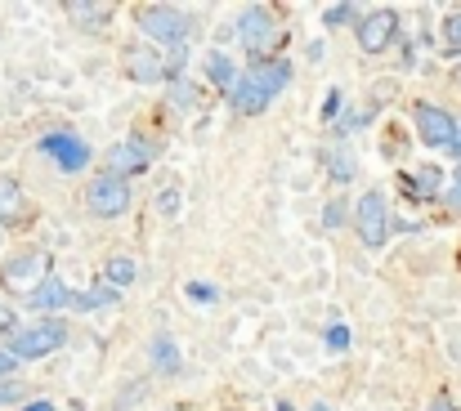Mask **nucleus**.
Segmentation results:
<instances>
[{"label": "nucleus", "mask_w": 461, "mask_h": 411, "mask_svg": "<svg viewBox=\"0 0 461 411\" xmlns=\"http://www.w3.org/2000/svg\"><path fill=\"white\" fill-rule=\"evenodd\" d=\"M14 367H18V358L9 349H0V380H14Z\"/></svg>", "instance_id": "nucleus-30"}, {"label": "nucleus", "mask_w": 461, "mask_h": 411, "mask_svg": "<svg viewBox=\"0 0 461 411\" xmlns=\"http://www.w3.org/2000/svg\"><path fill=\"white\" fill-rule=\"evenodd\" d=\"M157 210H161V215H175V210H179V192H175V188H166V192L157 197Z\"/></svg>", "instance_id": "nucleus-26"}, {"label": "nucleus", "mask_w": 461, "mask_h": 411, "mask_svg": "<svg viewBox=\"0 0 461 411\" xmlns=\"http://www.w3.org/2000/svg\"><path fill=\"white\" fill-rule=\"evenodd\" d=\"M354 224H358V237H363L367 251L385 246V237H390V210H385V197H381V192L358 197V206H354Z\"/></svg>", "instance_id": "nucleus-8"}, {"label": "nucleus", "mask_w": 461, "mask_h": 411, "mask_svg": "<svg viewBox=\"0 0 461 411\" xmlns=\"http://www.w3.org/2000/svg\"><path fill=\"white\" fill-rule=\"evenodd\" d=\"M430 411H457V407H453L448 398H435V403H430Z\"/></svg>", "instance_id": "nucleus-34"}, {"label": "nucleus", "mask_w": 461, "mask_h": 411, "mask_svg": "<svg viewBox=\"0 0 461 411\" xmlns=\"http://www.w3.org/2000/svg\"><path fill=\"white\" fill-rule=\"evenodd\" d=\"M5 331H14V308L0 304V335H5Z\"/></svg>", "instance_id": "nucleus-32"}, {"label": "nucleus", "mask_w": 461, "mask_h": 411, "mask_svg": "<svg viewBox=\"0 0 461 411\" xmlns=\"http://www.w3.org/2000/svg\"><path fill=\"white\" fill-rule=\"evenodd\" d=\"M135 277H140V264H135L131 255H113V260L104 264V286H113V290L135 286Z\"/></svg>", "instance_id": "nucleus-14"}, {"label": "nucleus", "mask_w": 461, "mask_h": 411, "mask_svg": "<svg viewBox=\"0 0 461 411\" xmlns=\"http://www.w3.org/2000/svg\"><path fill=\"white\" fill-rule=\"evenodd\" d=\"M287 81H292V63H287V58H256V63L238 76L229 103H233V112H242V117H260V112H269V103L287 90Z\"/></svg>", "instance_id": "nucleus-1"}, {"label": "nucleus", "mask_w": 461, "mask_h": 411, "mask_svg": "<svg viewBox=\"0 0 461 411\" xmlns=\"http://www.w3.org/2000/svg\"><path fill=\"white\" fill-rule=\"evenodd\" d=\"M170 94H175V103H179V108H197V85L175 81V85H170Z\"/></svg>", "instance_id": "nucleus-22"}, {"label": "nucleus", "mask_w": 461, "mask_h": 411, "mask_svg": "<svg viewBox=\"0 0 461 411\" xmlns=\"http://www.w3.org/2000/svg\"><path fill=\"white\" fill-rule=\"evenodd\" d=\"M394 36H399V13L394 9H372V13L358 18V45L367 54H385Z\"/></svg>", "instance_id": "nucleus-9"}, {"label": "nucleus", "mask_w": 461, "mask_h": 411, "mask_svg": "<svg viewBox=\"0 0 461 411\" xmlns=\"http://www.w3.org/2000/svg\"><path fill=\"white\" fill-rule=\"evenodd\" d=\"M206 72H211V81H215L220 90H229V94H233L238 72H233V58H229L224 49H211V54H206Z\"/></svg>", "instance_id": "nucleus-16"}, {"label": "nucleus", "mask_w": 461, "mask_h": 411, "mask_svg": "<svg viewBox=\"0 0 461 411\" xmlns=\"http://www.w3.org/2000/svg\"><path fill=\"white\" fill-rule=\"evenodd\" d=\"M327 349H336V353L349 349V326H345V322H336V326L327 331Z\"/></svg>", "instance_id": "nucleus-23"}, {"label": "nucleus", "mask_w": 461, "mask_h": 411, "mask_svg": "<svg viewBox=\"0 0 461 411\" xmlns=\"http://www.w3.org/2000/svg\"><path fill=\"white\" fill-rule=\"evenodd\" d=\"M63 344H68V326H63L59 317H41V322H32V326H18V331H14L9 353H14L18 362H36V358H45V353L63 349Z\"/></svg>", "instance_id": "nucleus-2"}, {"label": "nucleus", "mask_w": 461, "mask_h": 411, "mask_svg": "<svg viewBox=\"0 0 461 411\" xmlns=\"http://www.w3.org/2000/svg\"><path fill=\"white\" fill-rule=\"evenodd\" d=\"M322 224H327V228L345 224V206H340V201H327V210H322Z\"/></svg>", "instance_id": "nucleus-27"}, {"label": "nucleus", "mask_w": 461, "mask_h": 411, "mask_svg": "<svg viewBox=\"0 0 461 411\" xmlns=\"http://www.w3.org/2000/svg\"><path fill=\"white\" fill-rule=\"evenodd\" d=\"M453 76H457V85H461V63H457V72H453Z\"/></svg>", "instance_id": "nucleus-38"}, {"label": "nucleus", "mask_w": 461, "mask_h": 411, "mask_svg": "<svg viewBox=\"0 0 461 411\" xmlns=\"http://www.w3.org/2000/svg\"><path fill=\"white\" fill-rule=\"evenodd\" d=\"M453 156H457V161H461V130H457V143H453Z\"/></svg>", "instance_id": "nucleus-36"}, {"label": "nucleus", "mask_w": 461, "mask_h": 411, "mask_svg": "<svg viewBox=\"0 0 461 411\" xmlns=\"http://www.w3.org/2000/svg\"><path fill=\"white\" fill-rule=\"evenodd\" d=\"M309 411H336V407H327V403H313V407H309Z\"/></svg>", "instance_id": "nucleus-37"}, {"label": "nucleus", "mask_w": 461, "mask_h": 411, "mask_svg": "<svg viewBox=\"0 0 461 411\" xmlns=\"http://www.w3.org/2000/svg\"><path fill=\"white\" fill-rule=\"evenodd\" d=\"M444 40H448V49H461V9L444 18Z\"/></svg>", "instance_id": "nucleus-21"}, {"label": "nucleus", "mask_w": 461, "mask_h": 411, "mask_svg": "<svg viewBox=\"0 0 461 411\" xmlns=\"http://www.w3.org/2000/svg\"><path fill=\"white\" fill-rule=\"evenodd\" d=\"M23 398V380H0V403H18Z\"/></svg>", "instance_id": "nucleus-28"}, {"label": "nucleus", "mask_w": 461, "mask_h": 411, "mask_svg": "<svg viewBox=\"0 0 461 411\" xmlns=\"http://www.w3.org/2000/svg\"><path fill=\"white\" fill-rule=\"evenodd\" d=\"M345 18H354V4H331V9L322 13V22H327V27H340Z\"/></svg>", "instance_id": "nucleus-24"}, {"label": "nucleus", "mask_w": 461, "mask_h": 411, "mask_svg": "<svg viewBox=\"0 0 461 411\" xmlns=\"http://www.w3.org/2000/svg\"><path fill=\"white\" fill-rule=\"evenodd\" d=\"M117 295H122V290H113V286H99V290H86V295H77V308H108V304H117Z\"/></svg>", "instance_id": "nucleus-20"}, {"label": "nucleus", "mask_w": 461, "mask_h": 411, "mask_svg": "<svg viewBox=\"0 0 461 411\" xmlns=\"http://www.w3.org/2000/svg\"><path fill=\"white\" fill-rule=\"evenodd\" d=\"M86 210L90 215H99V219H117V215H126L131 210V183L122 179V174H99V179H90V188H86Z\"/></svg>", "instance_id": "nucleus-5"}, {"label": "nucleus", "mask_w": 461, "mask_h": 411, "mask_svg": "<svg viewBox=\"0 0 461 411\" xmlns=\"http://www.w3.org/2000/svg\"><path fill=\"white\" fill-rule=\"evenodd\" d=\"M153 367L157 371H179V349L170 335H157L153 340Z\"/></svg>", "instance_id": "nucleus-19"}, {"label": "nucleus", "mask_w": 461, "mask_h": 411, "mask_svg": "<svg viewBox=\"0 0 461 411\" xmlns=\"http://www.w3.org/2000/svg\"><path fill=\"white\" fill-rule=\"evenodd\" d=\"M135 18H140V31L153 45H184L188 27H193V18L184 9H175V4H140Z\"/></svg>", "instance_id": "nucleus-3"}, {"label": "nucleus", "mask_w": 461, "mask_h": 411, "mask_svg": "<svg viewBox=\"0 0 461 411\" xmlns=\"http://www.w3.org/2000/svg\"><path fill=\"white\" fill-rule=\"evenodd\" d=\"M23 411H54V407H50V403H27Z\"/></svg>", "instance_id": "nucleus-35"}, {"label": "nucleus", "mask_w": 461, "mask_h": 411, "mask_svg": "<svg viewBox=\"0 0 461 411\" xmlns=\"http://www.w3.org/2000/svg\"><path fill=\"white\" fill-rule=\"evenodd\" d=\"M238 40L247 54H265L274 40H278V18L269 4H251L242 18H238Z\"/></svg>", "instance_id": "nucleus-7"}, {"label": "nucleus", "mask_w": 461, "mask_h": 411, "mask_svg": "<svg viewBox=\"0 0 461 411\" xmlns=\"http://www.w3.org/2000/svg\"><path fill=\"white\" fill-rule=\"evenodd\" d=\"M32 304L41 308V313H54V308H63V304H72V290L63 286V277H50L36 295H32Z\"/></svg>", "instance_id": "nucleus-15"}, {"label": "nucleus", "mask_w": 461, "mask_h": 411, "mask_svg": "<svg viewBox=\"0 0 461 411\" xmlns=\"http://www.w3.org/2000/svg\"><path fill=\"white\" fill-rule=\"evenodd\" d=\"M331 174H336V179H349V174H354V161H349V152H336V156H331Z\"/></svg>", "instance_id": "nucleus-25"}, {"label": "nucleus", "mask_w": 461, "mask_h": 411, "mask_svg": "<svg viewBox=\"0 0 461 411\" xmlns=\"http://www.w3.org/2000/svg\"><path fill=\"white\" fill-rule=\"evenodd\" d=\"M412 126H417L421 143H430V147H439V152H453L457 130H461L457 117H453L448 108H435V103H417V108H412Z\"/></svg>", "instance_id": "nucleus-6"}, {"label": "nucleus", "mask_w": 461, "mask_h": 411, "mask_svg": "<svg viewBox=\"0 0 461 411\" xmlns=\"http://www.w3.org/2000/svg\"><path fill=\"white\" fill-rule=\"evenodd\" d=\"M188 295H193V299H215V290H211L206 281H188Z\"/></svg>", "instance_id": "nucleus-31"}, {"label": "nucleus", "mask_w": 461, "mask_h": 411, "mask_svg": "<svg viewBox=\"0 0 461 411\" xmlns=\"http://www.w3.org/2000/svg\"><path fill=\"white\" fill-rule=\"evenodd\" d=\"M126 72H131V81H140V85H153L166 76V58L149 49V45H135L131 54H126Z\"/></svg>", "instance_id": "nucleus-12"}, {"label": "nucleus", "mask_w": 461, "mask_h": 411, "mask_svg": "<svg viewBox=\"0 0 461 411\" xmlns=\"http://www.w3.org/2000/svg\"><path fill=\"white\" fill-rule=\"evenodd\" d=\"M23 210H27V201H23V183L9 179V174H0V224H18Z\"/></svg>", "instance_id": "nucleus-13"}, {"label": "nucleus", "mask_w": 461, "mask_h": 411, "mask_svg": "<svg viewBox=\"0 0 461 411\" xmlns=\"http://www.w3.org/2000/svg\"><path fill=\"white\" fill-rule=\"evenodd\" d=\"M448 201H453V206H461V170H457V179H453V188H448Z\"/></svg>", "instance_id": "nucleus-33"}, {"label": "nucleus", "mask_w": 461, "mask_h": 411, "mask_svg": "<svg viewBox=\"0 0 461 411\" xmlns=\"http://www.w3.org/2000/svg\"><path fill=\"white\" fill-rule=\"evenodd\" d=\"M399 183H403V192H412L417 201H430L435 188H439V170L430 165V170H421V174H403Z\"/></svg>", "instance_id": "nucleus-18"}, {"label": "nucleus", "mask_w": 461, "mask_h": 411, "mask_svg": "<svg viewBox=\"0 0 461 411\" xmlns=\"http://www.w3.org/2000/svg\"><path fill=\"white\" fill-rule=\"evenodd\" d=\"M340 112V90H327V99H322V121H331Z\"/></svg>", "instance_id": "nucleus-29"}, {"label": "nucleus", "mask_w": 461, "mask_h": 411, "mask_svg": "<svg viewBox=\"0 0 461 411\" xmlns=\"http://www.w3.org/2000/svg\"><path fill=\"white\" fill-rule=\"evenodd\" d=\"M50 277L54 273H50V255L45 251H23V255H14L0 269V290H9V295H36Z\"/></svg>", "instance_id": "nucleus-4"}, {"label": "nucleus", "mask_w": 461, "mask_h": 411, "mask_svg": "<svg viewBox=\"0 0 461 411\" xmlns=\"http://www.w3.org/2000/svg\"><path fill=\"white\" fill-rule=\"evenodd\" d=\"M108 165H113V174H140V170H149L153 165V143L144 135H126L113 152H108Z\"/></svg>", "instance_id": "nucleus-11"}, {"label": "nucleus", "mask_w": 461, "mask_h": 411, "mask_svg": "<svg viewBox=\"0 0 461 411\" xmlns=\"http://www.w3.org/2000/svg\"><path fill=\"white\" fill-rule=\"evenodd\" d=\"M41 152L54 156V165L68 170V174H77V170L90 165V147H86L77 135H68V130H50V135L41 138Z\"/></svg>", "instance_id": "nucleus-10"}, {"label": "nucleus", "mask_w": 461, "mask_h": 411, "mask_svg": "<svg viewBox=\"0 0 461 411\" xmlns=\"http://www.w3.org/2000/svg\"><path fill=\"white\" fill-rule=\"evenodd\" d=\"M68 13L86 27H104L113 18V4H95V0H68Z\"/></svg>", "instance_id": "nucleus-17"}]
</instances>
